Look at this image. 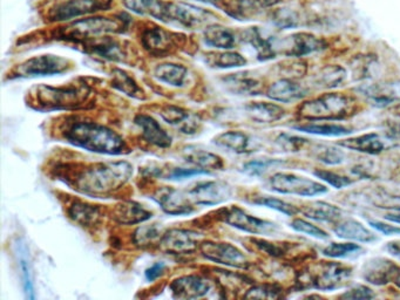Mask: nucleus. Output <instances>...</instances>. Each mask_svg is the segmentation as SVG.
<instances>
[{"mask_svg": "<svg viewBox=\"0 0 400 300\" xmlns=\"http://www.w3.org/2000/svg\"><path fill=\"white\" fill-rule=\"evenodd\" d=\"M90 52L95 56H100L102 59L111 60V61H124L126 53L122 46L113 39L102 37L100 40H94L87 45Z\"/></svg>", "mask_w": 400, "mask_h": 300, "instance_id": "2f4dec72", "label": "nucleus"}, {"mask_svg": "<svg viewBox=\"0 0 400 300\" xmlns=\"http://www.w3.org/2000/svg\"><path fill=\"white\" fill-rule=\"evenodd\" d=\"M282 73L286 76V79H300L307 74V62L303 60L286 62V66H282Z\"/></svg>", "mask_w": 400, "mask_h": 300, "instance_id": "6e6d98bb", "label": "nucleus"}, {"mask_svg": "<svg viewBox=\"0 0 400 300\" xmlns=\"http://www.w3.org/2000/svg\"><path fill=\"white\" fill-rule=\"evenodd\" d=\"M170 289L176 299H199L209 294L211 283L206 277L187 275L172 280Z\"/></svg>", "mask_w": 400, "mask_h": 300, "instance_id": "f3484780", "label": "nucleus"}, {"mask_svg": "<svg viewBox=\"0 0 400 300\" xmlns=\"http://www.w3.org/2000/svg\"><path fill=\"white\" fill-rule=\"evenodd\" d=\"M327 42L323 39L318 38L316 35L311 33L300 32L290 37V42L288 44L284 54L295 58L307 56L310 53L317 52L321 49H324Z\"/></svg>", "mask_w": 400, "mask_h": 300, "instance_id": "5701e85b", "label": "nucleus"}, {"mask_svg": "<svg viewBox=\"0 0 400 300\" xmlns=\"http://www.w3.org/2000/svg\"><path fill=\"white\" fill-rule=\"evenodd\" d=\"M183 159L186 162L193 164L200 169L207 170H222L225 168V161L222 157L213 154V152L202 150V149H187L183 155Z\"/></svg>", "mask_w": 400, "mask_h": 300, "instance_id": "c756f323", "label": "nucleus"}, {"mask_svg": "<svg viewBox=\"0 0 400 300\" xmlns=\"http://www.w3.org/2000/svg\"><path fill=\"white\" fill-rule=\"evenodd\" d=\"M369 224L375 230L382 232L384 235H400V228L399 227H396V225L387 224V223H383V222L373 221V220H370Z\"/></svg>", "mask_w": 400, "mask_h": 300, "instance_id": "bf43d9fd", "label": "nucleus"}, {"mask_svg": "<svg viewBox=\"0 0 400 300\" xmlns=\"http://www.w3.org/2000/svg\"><path fill=\"white\" fill-rule=\"evenodd\" d=\"M385 135L391 140H400V121H387L385 124Z\"/></svg>", "mask_w": 400, "mask_h": 300, "instance_id": "680f3d73", "label": "nucleus"}, {"mask_svg": "<svg viewBox=\"0 0 400 300\" xmlns=\"http://www.w3.org/2000/svg\"><path fill=\"white\" fill-rule=\"evenodd\" d=\"M339 145L343 148L351 149L355 152H364L369 155H378L384 152L385 145L380 135L376 133H369V134L359 135L355 138H345L343 141L339 142Z\"/></svg>", "mask_w": 400, "mask_h": 300, "instance_id": "bb28decb", "label": "nucleus"}, {"mask_svg": "<svg viewBox=\"0 0 400 300\" xmlns=\"http://www.w3.org/2000/svg\"><path fill=\"white\" fill-rule=\"evenodd\" d=\"M362 251V246L355 243H331L323 248V255L330 258H353Z\"/></svg>", "mask_w": 400, "mask_h": 300, "instance_id": "49530a36", "label": "nucleus"}, {"mask_svg": "<svg viewBox=\"0 0 400 300\" xmlns=\"http://www.w3.org/2000/svg\"><path fill=\"white\" fill-rule=\"evenodd\" d=\"M387 251L390 252L391 255L397 257L400 259V243L399 241H390L387 243V246H385Z\"/></svg>", "mask_w": 400, "mask_h": 300, "instance_id": "e2e57ef3", "label": "nucleus"}, {"mask_svg": "<svg viewBox=\"0 0 400 300\" xmlns=\"http://www.w3.org/2000/svg\"><path fill=\"white\" fill-rule=\"evenodd\" d=\"M159 115L167 124L179 129L183 134H195L201 127V119L199 115L177 106L167 104L160 109Z\"/></svg>", "mask_w": 400, "mask_h": 300, "instance_id": "6ab92c4d", "label": "nucleus"}, {"mask_svg": "<svg viewBox=\"0 0 400 300\" xmlns=\"http://www.w3.org/2000/svg\"><path fill=\"white\" fill-rule=\"evenodd\" d=\"M135 124H138L141 129V138L148 145H154L158 148H170L172 143V138L155 119L146 114H139L135 116Z\"/></svg>", "mask_w": 400, "mask_h": 300, "instance_id": "aec40b11", "label": "nucleus"}, {"mask_svg": "<svg viewBox=\"0 0 400 300\" xmlns=\"http://www.w3.org/2000/svg\"><path fill=\"white\" fill-rule=\"evenodd\" d=\"M200 234L188 229H170L165 232L159 246L161 251L168 255H190L196 252L201 244Z\"/></svg>", "mask_w": 400, "mask_h": 300, "instance_id": "4468645a", "label": "nucleus"}, {"mask_svg": "<svg viewBox=\"0 0 400 300\" xmlns=\"http://www.w3.org/2000/svg\"><path fill=\"white\" fill-rule=\"evenodd\" d=\"M229 90L238 95H259L262 93V83L259 80L241 76L240 74L228 76L225 79Z\"/></svg>", "mask_w": 400, "mask_h": 300, "instance_id": "c9c22d12", "label": "nucleus"}, {"mask_svg": "<svg viewBox=\"0 0 400 300\" xmlns=\"http://www.w3.org/2000/svg\"><path fill=\"white\" fill-rule=\"evenodd\" d=\"M199 251L204 258L221 265L230 266L235 269H248L250 266L248 257L230 243L223 241H201Z\"/></svg>", "mask_w": 400, "mask_h": 300, "instance_id": "9b49d317", "label": "nucleus"}, {"mask_svg": "<svg viewBox=\"0 0 400 300\" xmlns=\"http://www.w3.org/2000/svg\"><path fill=\"white\" fill-rule=\"evenodd\" d=\"M154 76L170 86L182 87L188 78V69L176 64H161L154 69Z\"/></svg>", "mask_w": 400, "mask_h": 300, "instance_id": "f704fd0d", "label": "nucleus"}, {"mask_svg": "<svg viewBox=\"0 0 400 300\" xmlns=\"http://www.w3.org/2000/svg\"><path fill=\"white\" fill-rule=\"evenodd\" d=\"M243 37L245 42L256 49L259 60L273 59L276 56L273 45L270 44L269 40L263 38L257 28H250L248 31H245Z\"/></svg>", "mask_w": 400, "mask_h": 300, "instance_id": "79ce46f5", "label": "nucleus"}, {"mask_svg": "<svg viewBox=\"0 0 400 300\" xmlns=\"http://www.w3.org/2000/svg\"><path fill=\"white\" fill-rule=\"evenodd\" d=\"M385 220H387V221L394 222V223H397V224H400V214L385 215Z\"/></svg>", "mask_w": 400, "mask_h": 300, "instance_id": "69168bd1", "label": "nucleus"}, {"mask_svg": "<svg viewBox=\"0 0 400 300\" xmlns=\"http://www.w3.org/2000/svg\"><path fill=\"white\" fill-rule=\"evenodd\" d=\"M133 175V166L126 161L95 163L76 172L73 189L90 196H106L121 189Z\"/></svg>", "mask_w": 400, "mask_h": 300, "instance_id": "f257e3e1", "label": "nucleus"}, {"mask_svg": "<svg viewBox=\"0 0 400 300\" xmlns=\"http://www.w3.org/2000/svg\"><path fill=\"white\" fill-rule=\"evenodd\" d=\"M269 186L276 193L295 196L312 197L328 193V188L322 183L290 173L273 174L269 179Z\"/></svg>", "mask_w": 400, "mask_h": 300, "instance_id": "1a4fd4ad", "label": "nucleus"}, {"mask_svg": "<svg viewBox=\"0 0 400 300\" xmlns=\"http://www.w3.org/2000/svg\"><path fill=\"white\" fill-rule=\"evenodd\" d=\"M276 142L283 148L286 152H300L304 145H307L309 140L300 138L296 135L281 134L276 138Z\"/></svg>", "mask_w": 400, "mask_h": 300, "instance_id": "5fc2aeb1", "label": "nucleus"}, {"mask_svg": "<svg viewBox=\"0 0 400 300\" xmlns=\"http://www.w3.org/2000/svg\"><path fill=\"white\" fill-rule=\"evenodd\" d=\"M111 5L112 0H57L47 11V19L53 23L71 20L107 11Z\"/></svg>", "mask_w": 400, "mask_h": 300, "instance_id": "6e6552de", "label": "nucleus"}, {"mask_svg": "<svg viewBox=\"0 0 400 300\" xmlns=\"http://www.w3.org/2000/svg\"><path fill=\"white\" fill-rule=\"evenodd\" d=\"M112 86L128 97H134L139 100H143L146 97L141 87L139 86L138 83L122 69H114Z\"/></svg>", "mask_w": 400, "mask_h": 300, "instance_id": "4c0bfd02", "label": "nucleus"}, {"mask_svg": "<svg viewBox=\"0 0 400 300\" xmlns=\"http://www.w3.org/2000/svg\"><path fill=\"white\" fill-rule=\"evenodd\" d=\"M370 202L376 205L377 208H384V209H394L400 210V193H392L384 190H378L371 193Z\"/></svg>", "mask_w": 400, "mask_h": 300, "instance_id": "de8ad7c7", "label": "nucleus"}, {"mask_svg": "<svg viewBox=\"0 0 400 300\" xmlns=\"http://www.w3.org/2000/svg\"><path fill=\"white\" fill-rule=\"evenodd\" d=\"M90 87L79 86L52 87L42 85L35 88V99L39 107L47 111H71L80 109L90 101Z\"/></svg>", "mask_w": 400, "mask_h": 300, "instance_id": "39448f33", "label": "nucleus"}, {"mask_svg": "<svg viewBox=\"0 0 400 300\" xmlns=\"http://www.w3.org/2000/svg\"><path fill=\"white\" fill-rule=\"evenodd\" d=\"M245 114L256 124H273L286 116V109L270 102H249L245 106Z\"/></svg>", "mask_w": 400, "mask_h": 300, "instance_id": "393cba45", "label": "nucleus"}, {"mask_svg": "<svg viewBox=\"0 0 400 300\" xmlns=\"http://www.w3.org/2000/svg\"><path fill=\"white\" fill-rule=\"evenodd\" d=\"M209 172L200 168L195 169H184V168H175L172 169L170 174H168V180H184V179H190L193 176H199V175H207Z\"/></svg>", "mask_w": 400, "mask_h": 300, "instance_id": "13d9d810", "label": "nucleus"}, {"mask_svg": "<svg viewBox=\"0 0 400 300\" xmlns=\"http://www.w3.org/2000/svg\"><path fill=\"white\" fill-rule=\"evenodd\" d=\"M186 40V37L172 33L165 28L152 26L141 32V45L145 51L153 56H170L179 49Z\"/></svg>", "mask_w": 400, "mask_h": 300, "instance_id": "9d476101", "label": "nucleus"}, {"mask_svg": "<svg viewBox=\"0 0 400 300\" xmlns=\"http://www.w3.org/2000/svg\"><path fill=\"white\" fill-rule=\"evenodd\" d=\"M207 62L216 68H236L247 65V60L240 53L225 51L221 53H211L207 56Z\"/></svg>", "mask_w": 400, "mask_h": 300, "instance_id": "c03bdc74", "label": "nucleus"}, {"mask_svg": "<svg viewBox=\"0 0 400 300\" xmlns=\"http://www.w3.org/2000/svg\"><path fill=\"white\" fill-rule=\"evenodd\" d=\"M400 268L387 258H372L365 263L363 266V278L367 283L376 285V287H383L387 284L394 282Z\"/></svg>", "mask_w": 400, "mask_h": 300, "instance_id": "a211bd4d", "label": "nucleus"}, {"mask_svg": "<svg viewBox=\"0 0 400 300\" xmlns=\"http://www.w3.org/2000/svg\"><path fill=\"white\" fill-rule=\"evenodd\" d=\"M314 176H317L319 180L328 183L329 186H334L336 189H342L345 186H351L353 181L346 176H342L339 174L334 173L330 170L317 169L314 172Z\"/></svg>", "mask_w": 400, "mask_h": 300, "instance_id": "603ef678", "label": "nucleus"}, {"mask_svg": "<svg viewBox=\"0 0 400 300\" xmlns=\"http://www.w3.org/2000/svg\"><path fill=\"white\" fill-rule=\"evenodd\" d=\"M375 297H376L375 292L370 287L364 285L352 287L351 290L345 291L344 294L339 296L341 299L348 300L373 299Z\"/></svg>", "mask_w": 400, "mask_h": 300, "instance_id": "4d7b16f0", "label": "nucleus"}, {"mask_svg": "<svg viewBox=\"0 0 400 300\" xmlns=\"http://www.w3.org/2000/svg\"><path fill=\"white\" fill-rule=\"evenodd\" d=\"M204 42L211 47L225 49V51L233 49L236 46V38H235L234 33L228 28H222L218 25H211L206 28Z\"/></svg>", "mask_w": 400, "mask_h": 300, "instance_id": "72a5a7b5", "label": "nucleus"}, {"mask_svg": "<svg viewBox=\"0 0 400 300\" xmlns=\"http://www.w3.org/2000/svg\"><path fill=\"white\" fill-rule=\"evenodd\" d=\"M18 260L20 266L21 280L26 298L35 299V284H33L30 257H28V248L23 243L18 245Z\"/></svg>", "mask_w": 400, "mask_h": 300, "instance_id": "ea45409f", "label": "nucleus"}, {"mask_svg": "<svg viewBox=\"0 0 400 300\" xmlns=\"http://www.w3.org/2000/svg\"><path fill=\"white\" fill-rule=\"evenodd\" d=\"M62 138L71 145L102 155H124L131 152L120 135L110 128L88 121H74L61 131Z\"/></svg>", "mask_w": 400, "mask_h": 300, "instance_id": "f03ea898", "label": "nucleus"}, {"mask_svg": "<svg viewBox=\"0 0 400 300\" xmlns=\"http://www.w3.org/2000/svg\"><path fill=\"white\" fill-rule=\"evenodd\" d=\"M69 218L83 228H94L102 221V209L99 205L74 200L67 210Z\"/></svg>", "mask_w": 400, "mask_h": 300, "instance_id": "b1692460", "label": "nucleus"}, {"mask_svg": "<svg viewBox=\"0 0 400 300\" xmlns=\"http://www.w3.org/2000/svg\"><path fill=\"white\" fill-rule=\"evenodd\" d=\"M357 107L355 99L348 94L327 93L304 101L297 108V114L309 121L343 120L355 114Z\"/></svg>", "mask_w": 400, "mask_h": 300, "instance_id": "7ed1b4c3", "label": "nucleus"}, {"mask_svg": "<svg viewBox=\"0 0 400 300\" xmlns=\"http://www.w3.org/2000/svg\"><path fill=\"white\" fill-rule=\"evenodd\" d=\"M249 241L252 246L264 255L269 256L271 258H293V248H296V243H288V241H269L262 239H250Z\"/></svg>", "mask_w": 400, "mask_h": 300, "instance_id": "7c9ffc66", "label": "nucleus"}, {"mask_svg": "<svg viewBox=\"0 0 400 300\" xmlns=\"http://www.w3.org/2000/svg\"><path fill=\"white\" fill-rule=\"evenodd\" d=\"M389 112L394 116L400 118V99L399 100H394L392 104L389 106Z\"/></svg>", "mask_w": 400, "mask_h": 300, "instance_id": "0e129e2a", "label": "nucleus"}, {"mask_svg": "<svg viewBox=\"0 0 400 300\" xmlns=\"http://www.w3.org/2000/svg\"><path fill=\"white\" fill-rule=\"evenodd\" d=\"M163 228L159 224L141 225L133 232V243L138 248H151L153 245H159L163 239Z\"/></svg>", "mask_w": 400, "mask_h": 300, "instance_id": "58836bf2", "label": "nucleus"}, {"mask_svg": "<svg viewBox=\"0 0 400 300\" xmlns=\"http://www.w3.org/2000/svg\"><path fill=\"white\" fill-rule=\"evenodd\" d=\"M215 16L209 11L190 4L170 3L166 23L175 24L186 28H197L211 26L214 23Z\"/></svg>", "mask_w": 400, "mask_h": 300, "instance_id": "f8f14e48", "label": "nucleus"}, {"mask_svg": "<svg viewBox=\"0 0 400 300\" xmlns=\"http://www.w3.org/2000/svg\"><path fill=\"white\" fill-rule=\"evenodd\" d=\"M334 232L339 239L358 241V243H371L377 239L376 235L372 232H370L369 229L365 228L360 222L351 218L336 222Z\"/></svg>", "mask_w": 400, "mask_h": 300, "instance_id": "a878e982", "label": "nucleus"}, {"mask_svg": "<svg viewBox=\"0 0 400 300\" xmlns=\"http://www.w3.org/2000/svg\"><path fill=\"white\" fill-rule=\"evenodd\" d=\"M283 287L277 283H263L252 285L243 298L247 299H278L283 298Z\"/></svg>", "mask_w": 400, "mask_h": 300, "instance_id": "a18cd8bd", "label": "nucleus"}, {"mask_svg": "<svg viewBox=\"0 0 400 300\" xmlns=\"http://www.w3.org/2000/svg\"><path fill=\"white\" fill-rule=\"evenodd\" d=\"M290 227L297 232H302V234H305V235L311 236L314 239H328L330 236L328 235V232H325L324 230H322L321 228H318L316 225L311 224L309 222L304 221V220H300V218H295L293 221L290 223Z\"/></svg>", "mask_w": 400, "mask_h": 300, "instance_id": "8fccbe9b", "label": "nucleus"}, {"mask_svg": "<svg viewBox=\"0 0 400 300\" xmlns=\"http://www.w3.org/2000/svg\"><path fill=\"white\" fill-rule=\"evenodd\" d=\"M278 1L280 0H236V11L241 14L254 13L273 6Z\"/></svg>", "mask_w": 400, "mask_h": 300, "instance_id": "3c124183", "label": "nucleus"}, {"mask_svg": "<svg viewBox=\"0 0 400 300\" xmlns=\"http://www.w3.org/2000/svg\"><path fill=\"white\" fill-rule=\"evenodd\" d=\"M249 203L261 205V207L270 208L273 210L280 211L286 216H295L300 212V209L293 204L288 203L286 200H280L276 197L264 196V195H254L248 198Z\"/></svg>", "mask_w": 400, "mask_h": 300, "instance_id": "37998d69", "label": "nucleus"}, {"mask_svg": "<svg viewBox=\"0 0 400 300\" xmlns=\"http://www.w3.org/2000/svg\"><path fill=\"white\" fill-rule=\"evenodd\" d=\"M307 90L293 79L278 80L266 90V97L277 102L290 104L307 97Z\"/></svg>", "mask_w": 400, "mask_h": 300, "instance_id": "4be33fe9", "label": "nucleus"}, {"mask_svg": "<svg viewBox=\"0 0 400 300\" xmlns=\"http://www.w3.org/2000/svg\"><path fill=\"white\" fill-rule=\"evenodd\" d=\"M295 131H303L307 134L321 135V136H331L339 138L351 134V128L337 124H307L303 126H295Z\"/></svg>", "mask_w": 400, "mask_h": 300, "instance_id": "e433bc0d", "label": "nucleus"}, {"mask_svg": "<svg viewBox=\"0 0 400 300\" xmlns=\"http://www.w3.org/2000/svg\"><path fill=\"white\" fill-rule=\"evenodd\" d=\"M352 276V270L341 263L318 262L309 265L296 277V287L334 291L346 287Z\"/></svg>", "mask_w": 400, "mask_h": 300, "instance_id": "20e7f679", "label": "nucleus"}, {"mask_svg": "<svg viewBox=\"0 0 400 300\" xmlns=\"http://www.w3.org/2000/svg\"><path fill=\"white\" fill-rule=\"evenodd\" d=\"M69 67V60L61 56L46 54L33 56L18 65L14 71V76L18 78H32V76H54L66 72Z\"/></svg>", "mask_w": 400, "mask_h": 300, "instance_id": "ddd939ff", "label": "nucleus"}, {"mask_svg": "<svg viewBox=\"0 0 400 300\" xmlns=\"http://www.w3.org/2000/svg\"><path fill=\"white\" fill-rule=\"evenodd\" d=\"M152 198L166 214L172 216L189 215L195 210V204L190 200L187 191H181L172 186H163L156 190Z\"/></svg>", "mask_w": 400, "mask_h": 300, "instance_id": "dca6fc26", "label": "nucleus"}, {"mask_svg": "<svg viewBox=\"0 0 400 300\" xmlns=\"http://www.w3.org/2000/svg\"><path fill=\"white\" fill-rule=\"evenodd\" d=\"M394 177H400V166L397 167L394 172Z\"/></svg>", "mask_w": 400, "mask_h": 300, "instance_id": "774afa93", "label": "nucleus"}, {"mask_svg": "<svg viewBox=\"0 0 400 300\" xmlns=\"http://www.w3.org/2000/svg\"><path fill=\"white\" fill-rule=\"evenodd\" d=\"M298 209L300 214L314 221L336 223L342 217V210L339 207L322 200H314L311 203L304 204L303 207Z\"/></svg>", "mask_w": 400, "mask_h": 300, "instance_id": "cd10ccee", "label": "nucleus"}, {"mask_svg": "<svg viewBox=\"0 0 400 300\" xmlns=\"http://www.w3.org/2000/svg\"><path fill=\"white\" fill-rule=\"evenodd\" d=\"M126 28L122 18L94 17L79 19L59 31V35L66 40H92L102 38L106 35L121 33Z\"/></svg>", "mask_w": 400, "mask_h": 300, "instance_id": "423d86ee", "label": "nucleus"}, {"mask_svg": "<svg viewBox=\"0 0 400 300\" xmlns=\"http://www.w3.org/2000/svg\"><path fill=\"white\" fill-rule=\"evenodd\" d=\"M394 284H396V285H397V287L400 289V270L399 272H398L397 277H396V280H394Z\"/></svg>", "mask_w": 400, "mask_h": 300, "instance_id": "338daca9", "label": "nucleus"}, {"mask_svg": "<svg viewBox=\"0 0 400 300\" xmlns=\"http://www.w3.org/2000/svg\"><path fill=\"white\" fill-rule=\"evenodd\" d=\"M122 3L134 13L149 16L165 23L167 21L170 3L161 0H122Z\"/></svg>", "mask_w": 400, "mask_h": 300, "instance_id": "c85d7f7f", "label": "nucleus"}, {"mask_svg": "<svg viewBox=\"0 0 400 300\" xmlns=\"http://www.w3.org/2000/svg\"><path fill=\"white\" fill-rule=\"evenodd\" d=\"M214 143L221 148L228 149L235 154L249 152L250 138L243 131H225L214 138Z\"/></svg>", "mask_w": 400, "mask_h": 300, "instance_id": "473e14b6", "label": "nucleus"}, {"mask_svg": "<svg viewBox=\"0 0 400 300\" xmlns=\"http://www.w3.org/2000/svg\"><path fill=\"white\" fill-rule=\"evenodd\" d=\"M316 159L329 166H337L344 161V152L332 147H321L316 152Z\"/></svg>", "mask_w": 400, "mask_h": 300, "instance_id": "864d4df0", "label": "nucleus"}, {"mask_svg": "<svg viewBox=\"0 0 400 300\" xmlns=\"http://www.w3.org/2000/svg\"><path fill=\"white\" fill-rule=\"evenodd\" d=\"M346 79L345 69L339 66H327L314 76V83L322 88H335L344 83Z\"/></svg>", "mask_w": 400, "mask_h": 300, "instance_id": "a19ab883", "label": "nucleus"}, {"mask_svg": "<svg viewBox=\"0 0 400 300\" xmlns=\"http://www.w3.org/2000/svg\"><path fill=\"white\" fill-rule=\"evenodd\" d=\"M112 218L121 225H135L152 218V212L133 200L117 204L112 210Z\"/></svg>", "mask_w": 400, "mask_h": 300, "instance_id": "412c9836", "label": "nucleus"}, {"mask_svg": "<svg viewBox=\"0 0 400 300\" xmlns=\"http://www.w3.org/2000/svg\"><path fill=\"white\" fill-rule=\"evenodd\" d=\"M190 200L197 205H218L228 200L233 195V188L222 181H207L197 183L187 190Z\"/></svg>", "mask_w": 400, "mask_h": 300, "instance_id": "2eb2a0df", "label": "nucleus"}, {"mask_svg": "<svg viewBox=\"0 0 400 300\" xmlns=\"http://www.w3.org/2000/svg\"><path fill=\"white\" fill-rule=\"evenodd\" d=\"M214 212L216 221L223 222L225 224L252 235H273L278 230V227L273 222L254 217L236 205L221 208Z\"/></svg>", "mask_w": 400, "mask_h": 300, "instance_id": "0eeeda50", "label": "nucleus"}, {"mask_svg": "<svg viewBox=\"0 0 400 300\" xmlns=\"http://www.w3.org/2000/svg\"><path fill=\"white\" fill-rule=\"evenodd\" d=\"M283 163L282 160H254V161L245 163V166H243V172L250 175V176H259V175L266 173V170L270 169L271 167L283 164Z\"/></svg>", "mask_w": 400, "mask_h": 300, "instance_id": "09e8293b", "label": "nucleus"}, {"mask_svg": "<svg viewBox=\"0 0 400 300\" xmlns=\"http://www.w3.org/2000/svg\"><path fill=\"white\" fill-rule=\"evenodd\" d=\"M165 270H166V264L165 263H156L154 265L151 266L149 269L146 270V278L149 282H154V280L163 276Z\"/></svg>", "mask_w": 400, "mask_h": 300, "instance_id": "052dcab7", "label": "nucleus"}]
</instances>
